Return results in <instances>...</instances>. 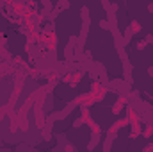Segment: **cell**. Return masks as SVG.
<instances>
[{"instance_id":"2e32d148","label":"cell","mask_w":153,"mask_h":152,"mask_svg":"<svg viewBox=\"0 0 153 152\" xmlns=\"http://www.w3.org/2000/svg\"><path fill=\"white\" fill-rule=\"evenodd\" d=\"M41 5H43V7H48V9H53L52 0H41Z\"/></svg>"},{"instance_id":"9c48e42d","label":"cell","mask_w":153,"mask_h":152,"mask_svg":"<svg viewBox=\"0 0 153 152\" xmlns=\"http://www.w3.org/2000/svg\"><path fill=\"white\" fill-rule=\"evenodd\" d=\"M123 38H125V45H128V43L132 41V38H134V31H132L130 27H126V31H125Z\"/></svg>"},{"instance_id":"5b68a950","label":"cell","mask_w":153,"mask_h":152,"mask_svg":"<svg viewBox=\"0 0 153 152\" xmlns=\"http://www.w3.org/2000/svg\"><path fill=\"white\" fill-rule=\"evenodd\" d=\"M45 57H46L52 65L57 61V50H55V45H53V47H50L48 50H45Z\"/></svg>"},{"instance_id":"8fae6325","label":"cell","mask_w":153,"mask_h":152,"mask_svg":"<svg viewBox=\"0 0 153 152\" xmlns=\"http://www.w3.org/2000/svg\"><path fill=\"white\" fill-rule=\"evenodd\" d=\"M112 141H114V140L105 138V141H103V152H109L111 149H112Z\"/></svg>"},{"instance_id":"8992f818","label":"cell","mask_w":153,"mask_h":152,"mask_svg":"<svg viewBox=\"0 0 153 152\" xmlns=\"http://www.w3.org/2000/svg\"><path fill=\"white\" fill-rule=\"evenodd\" d=\"M53 23H55V22H48V25H45V27L41 29V34L52 38V36H53V31H55V25H53Z\"/></svg>"},{"instance_id":"ac0fdd59","label":"cell","mask_w":153,"mask_h":152,"mask_svg":"<svg viewBox=\"0 0 153 152\" xmlns=\"http://www.w3.org/2000/svg\"><path fill=\"white\" fill-rule=\"evenodd\" d=\"M100 2H102V5H103V9H105V11H107V9L111 7V4H112L111 0H100Z\"/></svg>"},{"instance_id":"e0dca14e","label":"cell","mask_w":153,"mask_h":152,"mask_svg":"<svg viewBox=\"0 0 153 152\" xmlns=\"http://www.w3.org/2000/svg\"><path fill=\"white\" fill-rule=\"evenodd\" d=\"M146 45H148V43H146L144 39H141V41L137 43V50H144V48H146Z\"/></svg>"},{"instance_id":"603a6c76","label":"cell","mask_w":153,"mask_h":152,"mask_svg":"<svg viewBox=\"0 0 153 152\" xmlns=\"http://www.w3.org/2000/svg\"><path fill=\"white\" fill-rule=\"evenodd\" d=\"M7 2H9V0H0V9H2V7H4V5L7 4Z\"/></svg>"},{"instance_id":"ffe728a7","label":"cell","mask_w":153,"mask_h":152,"mask_svg":"<svg viewBox=\"0 0 153 152\" xmlns=\"http://www.w3.org/2000/svg\"><path fill=\"white\" fill-rule=\"evenodd\" d=\"M144 41L150 43V45H153V34H146V36H144Z\"/></svg>"},{"instance_id":"44dd1931","label":"cell","mask_w":153,"mask_h":152,"mask_svg":"<svg viewBox=\"0 0 153 152\" xmlns=\"http://www.w3.org/2000/svg\"><path fill=\"white\" fill-rule=\"evenodd\" d=\"M148 75L153 79V66H148Z\"/></svg>"},{"instance_id":"277c9868","label":"cell","mask_w":153,"mask_h":152,"mask_svg":"<svg viewBox=\"0 0 153 152\" xmlns=\"http://www.w3.org/2000/svg\"><path fill=\"white\" fill-rule=\"evenodd\" d=\"M80 18H82V27H91V13L89 7H82L80 9Z\"/></svg>"},{"instance_id":"4fadbf2b","label":"cell","mask_w":153,"mask_h":152,"mask_svg":"<svg viewBox=\"0 0 153 152\" xmlns=\"http://www.w3.org/2000/svg\"><path fill=\"white\" fill-rule=\"evenodd\" d=\"M128 27H130V29L134 31V34H137V32L141 31V25H139V23H137L135 20H134V22H130V25H128Z\"/></svg>"},{"instance_id":"ba28073f","label":"cell","mask_w":153,"mask_h":152,"mask_svg":"<svg viewBox=\"0 0 153 152\" xmlns=\"http://www.w3.org/2000/svg\"><path fill=\"white\" fill-rule=\"evenodd\" d=\"M41 134H43V140H45V141H50V140L53 138L52 129H48V127H43V129H41Z\"/></svg>"},{"instance_id":"6da1fadb","label":"cell","mask_w":153,"mask_h":152,"mask_svg":"<svg viewBox=\"0 0 153 152\" xmlns=\"http://www.w3.org/2000/svg\"><path fill=\"white\" fill-rule=\"evenodd\" d=\"M105 13H107V20L111 22V27H117V14H116V13H117V4L112 2L111 7H109Z\"/></svg>"},{"instance_id":"52a82bcc","label":"cell","mask_w":153,"mask_h":152,"mask_svg":"<svg viewBox=\"0 0 153 152\" xmlns=\"http://www.w3.org/2000/svg\"><path fill=\"white\" fill-rule=\"evenodd\" d=\"M59 13H62V7H59V5H53V9L50 11V14H48V22H55V18L59 16Z\"/></svg>"},{"instance_id":"7c38bea8","label":"cell","mask_w":153,"mask_h":152,"mask_svg":"<svg viewBox=\"0 0 153 152\" xmlns=\"http://www.w3.org/2000/svg\"><path fill=\"white\" fill-rule=\"evenodd\" d=\"M84 122H85V116L82 114V116H78V118H75V120H73V127H75V129H78Z\"/></svg>"},{"instance_id":"7402d4cb","label":"cell","mask_w":153,"mask_h":152,"mask_svg":"<svg viewBox=\"0 0 153 152\" xmlns=\"http://www.w3.org/2000/svg\"><path fill=\"white\" fill-rule=\"evenodd\" d=\"M148 11L153 14V2H150V4H148Z\"/></svg>"},{"instance_id":"9a60e30c","label":"cell","mask_w":153,"mask_h":152,"mask_svg":"<svg viewBox=\"0 0 153 152\" xmlns=\"http://www.w3.org/2000/svg\"><path fill=\"white\" fill-rule=\"evenodd\" d=\"M57 5H59V7H62V11H64V9H70V0H59V2H57Z\"/></svg>"},{"instance_id":"30bf717a","label":"cell","mask_w":153,"mask_h":152,"mask_svg":"<svg viewBox=\"0 0 153 152\" xmlns=\"http://www.w3.org/2000/svg\"><path fill=\"white\" fill-rule=\"evenodd\" d=\"M116 50H117V56H119V59H121V61H126V59H128L125 47H119V48H116Z\"/></svg>"},{"instance_id":"7a4b0ae2","label":"cell","mask_w":153,"mask_h":152,"mask_svg":"<svg viewBox=\"0 0 153 152\" xmlns=\"http://www.w3.org/2000/svg\"><path fill=\"white\" fill-rule=\"evenodd\" d=\"M100 140H102V129H93V132H91V141L87 143V150H94L96 145L100 143Z\"/></svg>"},{"instance_id":"5bb4252c","label":"cell","mask_w":153,"mask_h":152,"mask_svg":"<svg viewBox=\"0 0 153 152\" xmlns=\"http://www.w3.org/2000/svg\"><path fill=\"white\" fill-rule=\"evenodd\" d=\"M100 27H102L103 31H111V22L105 18V20H102V22H100Z\"/></svg>"},{"instance_id":"d6986e66","label":"cell","mask_w":153,"mask_h":152,"mask_svg":"<svg viewBox=\"0 0 153 152\" xmlns=\"http://www.w3.org/2000/svg\"><path fill=\"white\" fill-rule=\"evenodd\" d=\"M64 150H66V152H73V150H75V147H73L71 143H66V145H64Z\"/></svg>"},{"instance_id":"3957f363","label":"cell","mask_w":153,"mask_h":152,"mask_svg":"<svg viewBox=\"0 0 153 152\" xmlns=\"http://www.w3.org/2000/svg\"><path fill=\"white\" fill-rule=\"evenodd\" d=\"M123 63V75H125V81L134 84V77H132V70H134V65L126 59V61H121Z\"/></svg>"}]
</instances>
